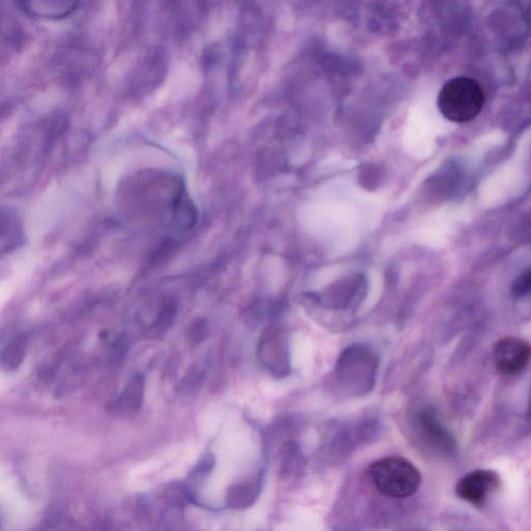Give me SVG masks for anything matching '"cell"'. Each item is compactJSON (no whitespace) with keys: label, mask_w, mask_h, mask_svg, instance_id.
<instances>
[{"label":"cell","mask_w":531,"mask_h":531,"mask_svg":"<svg viewBox=\"0 0 531 531\" xmlns=\"http://www.w3.org/2000/svg\"><path fill=\"white\" fill-rule=\"evenodd\" d=\"M485 102V93L480 83L464 76L445 82L437 100L441 115L457 124L477 118Z\"/></svg>","instance_id":"1"},{"label":"cell","mask_w":531,"mask_h":531,"mask_svg":"<svg viewBox=\"0 0 531 531\" xmlns=\"http://www.w3.org/2000/svg\"><path fill=\"white\" fill-rule=\"evenodd\" d=\"M368 473L377 490L391 498L410 497L422 484L421 472L402 457L380 459L370 466Z\"/></svg>","instance_id":"2"},{"label":"cell","mask_w":531,"mask_h":531,"mask_svg":"<svg viewBox=\"0 0 531 531\" xmlns=\"http://www.w3.org/2000/svg\"><path fill=\"white\" fill-rule=\"evenodd\" d=\"M499 474L493 470H474L456 486L457 496L474 507H484L501 487Z\"/></svg>","instance_id":"3"},{"label":"cell","mask_w":531,"mask_h":531,"mask_svg":"<svg viewBox=\"0 0 531 531\" xmlns=\"http://www.w3.org/2000/svg\"><path fill=\"white\" fill-rule=\"evenodd\" d=\"M530 360L529 344L518 338L499 340L493 349L495 370L502 376H517L528 366Z\"/></svg>","instance_id":"4"},{"label":"cell","mask_w":531,"mask_h":531,"mask_svg":"<svg viewBox=\"0 0 531 531\" xmlns=\"http://www.w3.org/2000/svg\"><path fill=\"white\" fill-rule=\"evenodd\" d=\"M259 355L269 373L276 377L285 375L287 369L286 350L283 341L273 329H269L263 334Z\"/></svg>","instance_id":"5"},{"label":"cell","mask_w":531,"mask_h":531,"mask_svg":"<svg viewBox=\"0 0 531 531\" xmlns=\"http://www.w3.org/2000/svg\"><path fill=\"white\" fill-rule=\"evenodd\" d=\"M422 430L428 440L437 447L438 450L451 452L454 450V439L449 432L439 423L435 414L426 411L419 417Z\"/></svg>","instance_id":"6"},{"label":"cell","mask_w":531,"mask_h":531,"mask_svg":"<svg viewBox=\"0 0 531 531\" xmlns=\"http://www.w3.org/2000/svg\"><path fill=\"white\" fill-rule=\"evenodd\" d=\"M145 380L141 376L133 378L126 389L125 403L127 408L135 413L141 409L144 401Z\"/></svg>","instance_id":"7"},{"label":"cell","mask_w":531,"mask_h":531,"mask_svg":"<svg viewBox=\"0 0 531 531\" xmlns=\"http://www.w3.org/2000/svg\"><path fill=\"white\" fill-rule=\"evenodd\" d=\"M257 486L245 485L237 488L232 493L233 506L245 507L256 497Z\"/></svg>","instance_id":"8"},{"label":"cell","mask_w":531,"mask_h":531,"mask_svg":"<svg viewBox=\"0 0 531 531\" xmlns=\"http://www.w3.org/2000/svg\"><path fill=\"white\" fill-rule=\"evenodd\" d=\"M530 278V270L528 269L516 279L512 288L515 297H523L529 293Z\"/></svg>","instance_id":"9"},{"label":"cell","mask_w":531,"mask_h":531,"mask_svg":"<svg viewBox=\"0 0 531 531\" xmlns=\"http://www.w3.org/2000/svg\"><path fill=\"white\" fill-rule=\"evenodd\" d=\"M206 330L205 322H194V325L190 330V338H192L195 343H200L205 338Z\"/></svg>","instance_id":"10"}]
</instances>
